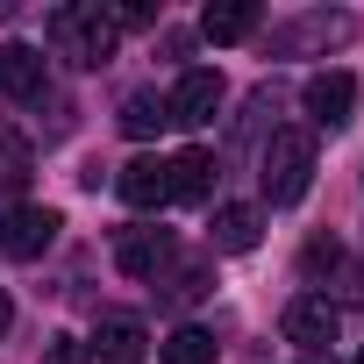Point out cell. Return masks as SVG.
<instances>
[{
    "instance_id": "cell-2",
    "label": "cell",
    "mask_w": 364,
    "mask_h": 364,
    "mask_svg": "<svg viewBox=\"0 0 364 364\" xmlns=\"http://www.w3.org/2000/svg\"><path fill=\"white\" fill-rule=\"evenodd\" d=\"M50 43L72 58V65H107V50H114V15H100V8H58L50 15Z\"/></svg>"
},
{
    "instance_id": "cell-7",
    "label": "cell",
    "mask_w": 364,
    "mask_h": 364,
    "mask_svg": "<svg viewBox=\"0 0 364 364\" xmlns=\"http://www.w3.org/2000/svg\"><path fill=\"white\" fill-rule=\"evenodd\" d=\"M171 122H186V129H200V122H215V107H222V72H186L171 86Z\"/></svg>"
},
{
    "instance_id": "cell-10",
    "label": "cell",
    "mask_w": 364,
    "mask_h": 364,
    "mask_svg": "<svg viewBox=\"0 0 364 364\" xmlns=\"http://www.w3.org/2000/svg\"><path fill=\"white\" fill-rule=\"evenodd\" d=\"M143 343H150V336H143V321L114 314V321H100V336H93L86 350H93L100 364H143Z\"/></svg>"
},
{
    "instance_id": "cell-21",
    "label": "cell",
    "mask_w": 364,
    "mask_h": 364,
    "mask_svg": "<svg viewBox=\"0 0 364 364\" xmlns=\"http://www.w3.org/2000/svg\"><path fill=\"white\" fill-rule=\"evenodd\" d=\"M357 364H364V357H357Z\"/></svg>"
},
{
    "instance_id": "cell-17",
    "label": "cell",
    "mask_w": 364,
    "mask_h": 364,
    "mask_svg": "<svg viewBox=\"0 0 364 364\" xmlns=\"http://www.w3.org/2000/svg\"><path fill=\"white\" fill-rule=\"evenodd\" d=\"M43 364H93V350H86V343H72V336H58V343L43 350Z\"/></svg>"
},
{
    "instance_id": "cell-8",
    "label": "cell",
    "mask_w": 364,
    "mask_h": 364,
    "mask_svg": "<svg viewBox=\"0 0 364 364\" xmlns=\"http://www.w3.org/2000/svg\"><path fill=\"white\" fill-rule=\"evenodd\" d=\"M114 264H122L129 279H157V272L171 264V236H164V229H122Z\"/></svg>"
},
{
    "instance_id": "cell-9",
    "label": "cell",
    "mask_w": 364,
    "mask_h": 364,
    "mask_svg": "<svg viewBox=\"0 0 364 364\" xmlns=\"http://www.w3.org/2000/svg\"><path fill=\"white\" fill-rule=\"evenodd\" d=\"M164 171H171V200H208L215 193V150H178V157H164Z\"/></svg>"
},
{
    "instance_id": "cell-11",
    "label": "cell",
    "mask_w": 364,
    "mask_h": 364,
    "mask_svg": "<svg viewBox=\"0 0 364 364\" xmlns=\"http://www.w3.org/2000/svg\"><path fill=\"white\" fill-rule=\"evenodd\" d=\"M0 86H8L15 100H36V93H43V50H29V43H0Z\"/></svg>"
},
{
    "instance_id": "cell-12",
    "label": "cell",
    "mask_w": 364,
    "mask_h": 364,
    "mask_svg": "<svg viewBox=\"0 0 364 364\" xmlns=\"http://www.w3.org/2000/svg\"><path fill=\"white\" fill-rule=\"evenodd\" d=\"M22 178H29V136H22L8 114H0V208L22 193Z\"/></svg>"
},
{
    "instance_id": "cell-3",
    "label": "cell",
    "mask_w": 364,
    "mask_h": 364,
    "mask_svg": "<svg viewBox=\"0 0 364 364\" xmlns=\"http://www.w3.org/2000/svg\"><path fill=\"white\" fill-rule=\"evenodd\" d=\"M65 215L58 208H36V200H15L8 215H0V257H15V264H36L50 243H58Z\"/></svg>"
},
{
    "instance_id": "cell-6",
    "label": "cell",
    "mask_w": 364,
    "mask_h": 364,
    "mask_svg": "<svg viewBox=\"0 0 364 364\" xmlns=\"http://www.w3.org/2000/svg\"><path fill=\"white\" fill-rule=\"evenodd\" d=\"M300 100H307V114H314L321 129H343L350 107H357V79H350V72H314Z\"/></svg>"
},
{
    "instance_id": "cell-20",
    "label": "cell",
    "mask_w": 364,
    "mask_h": 364,
    "mask_svg": "<svg viewBox=\"0 0 364 364\" xmlns=\"http://www.w3.org/2000/svg\"><path fill=\"white\" fill-rule=\"evenodd\" d=\"M307 364H336V357H307Z\"/></svg>"
},
{
    "instance_id": "cell-19",
    "label": "cell",
    "mask_w": 364,
    "mask_h": 364,
    "mask_svg": "<svg viewBox=\"0 0 364 364\" xmlns=\"http://www.w3.org/2000/svg\"><path fill=\"white\" fill-rule=\"evenodd\" d=\"M8 321H15V307H8V293H0V336H8Z\"/></svg>"
},
{
    "instance_id": "cell-4",
    "label": "cell",
    "mask_w": 364,
    "mask_h": 364,
    "mask_svg": "<svg viewBox=\"0 0 364 364\" xmlns=\"http://www.w3.org/2000/svg\"><path fill=\"white\" fill-rule=\"evenodd\" d=\"M286 336H293L307 357H321V350L343 336V314H336V300H321V293H300V300L286 307Z\"/></svg>"
},
{
    "instance_id": "cell-5",
    "label": "cell",
    "mask_w": 364,
    "mask_h": 364,
    "mask_svg": "<svg viewBox=\"0 0 364 364\" xmlns=\"http://www.w3.org/2000/svg\"><path fill=\"white\" fill-rule=\"evenodd\" d=\"M114 193H122L136 215H157V208L171 200V171H164V157H129V164L114 171Z\"/></svg>"
},
{
    "instance_id": "cell-13",
    "label": "cell",
    "mask_w": 364,
    "mask_h": 364,
    "mask_svg": "<svg viewBox=\"0 0 364 364\" xmlns=\"http://www.w3.org/2000/svg\"><path fill=\"white\" fill-rule=\"evenodd\" d=\"M257 236H264V215L257 208H222L215 215V250L243 257V250H257Z\"/></svg>"
},
{
    "instance_id": "cell-1",
    "label": "cell",
    "mask_w": 364,
    "mask_h": 364,
    "mask_svg": "<svg viewBox=\"0 0 364 364\" xmlns=\"http://www.w3.org/2000/svg\"><path fill=\"white\" fill-rule=\"evenodd\" d=\"M257 178H264V200H272V208H293V200L307 193V178H314V136H307V129H272Z\"/></svg>"
},
{
    "instance_id": "cell-16",
    "label": "cell",
    "mask_w": 364,
    "mask_h": 364,
    "mask_svg": "<svg viewBox=\"0 0 364 364\" xmlns=\"http://www.w3.org/2000/svg\"><path fill=\"white\" fill-rule=\"evenodd\" d=\"M164 364H215V336L193 328V321L171 328V336H164Z\"/></svg>"
},
{
    "instance_id": "cell-15",
    "label": "cell",
    "mask_w": 364,
    "mask_h": 364,
    "mask_svg": "<svg viewBox=\"0 0 364 364\" xmlns=\"http://www.w3.org/2000/svg\"><path fill=\"white\" fill-rule=\"evenodd\" d=\"M164 122H171V107H164L157 93H129V100H122V136L143 143V136H157Z\"/></svg>"
},
{
    "instance_id": "cell-14",
    "label": "cell",
    "mask_w": 364,
    "mask_h": 364,
    "mask_svg": "<svg viewBox=\"0 0 364 364\" xmlns=\"http://www.w3.org/2000/svg\"><path fill=\"white\" fill-rule=\"evenodd\" d=\"M250 29H257V8H250V0H222V8L200 15V36H208V43H243Z\"/></svg>"
},
{
    "instance_id": "cell-18",
    "label": "cell",
    "mask_w": 364,
    "mask_h": 364,
    "mask_svg": "<svg viewBox=\"0 0 364 364\" xmlns=\"http://www.w3.org/2000/svg\"><path fill=\"white\" fill-rule=\"evenodd\" d=\"M178 300H200L208 293V264H186V272H178V286H171Z\"/></svg>"
}]
</instances>
